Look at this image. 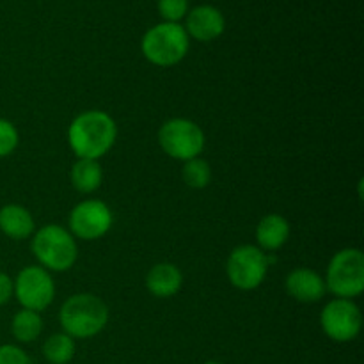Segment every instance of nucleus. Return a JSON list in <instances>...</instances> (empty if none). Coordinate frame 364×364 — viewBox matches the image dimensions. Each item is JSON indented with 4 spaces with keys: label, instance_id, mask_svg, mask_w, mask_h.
I'll return each instance as SVG.
<instances>
[{
    "label": "nucleus",
    "instance_id": "obj_1",
    "mask_svg": "<svg viewBox=\"0 0 364 364\" xmlns=\"http://www.w3.org/2000/svg\"><path fill=\"white\" fill-rule=\"evenodd\" d=\"M116 139V121L103 110H85L68 128V142L77 159L100 160L112 149Z\"/></svg>",
    "mask_w": 364,
    "mask_h": 364
},
{
    "label": "nucleus",
    "instance_id": "obj_2",
    "mask_svg": "<svg viewBox=\"0 0 364 364\" xmlns=\"http://www.w3.org/2000/svg\"><path fill=\"white\" fill-rule=\"evenodd\" d=\"M59 322L73 340H89L109 323V306L95 294H75L60 306Z\"/></svg>",
    "mask_w": 364,
    "mask_h": 364
},
{
    "label": "nucleus",
    "instance_id": "obj_3",
    "mask_svg": "<svg viewBox=\"0 0 364 364\" xmlns=\"http://www.w3.org/2000/svg\"><path fill=\"white\" fill-rule=\"evenodd\" d=\"M32 255L48 272H66L77 263L78 245L73 235L59 224H45L34 231Z\"/></svg>",
    "mask_w": 364,
    "mask_h": 364
},
{
    "label": "nucleus",
    "instance_id": "obj_4",
    "mask_svg": "<svg viewBox=\"0 0 364 364\" xmlns=\"http://www.w3.org/2000/svg\"><path fill=\"white\" fill-rule=\"evenodd\" d=\"M188 45L191 38L183 25L162 21L146 31L142 36L141 50L142 55L155 66L171 68L185 59Z\"/></svg>",
    "mask_w": 364,
    "mask_h": 364
},
{
    "label": "nucleus",
    "instance_id": "obj_5",
    "mask_svg": "<svg viewBox=\"0 0 364 364\" xmlns=\"http://www.w3.org/2000/svg\"><path fill=\"white\" fill-rule=\"evenodd\" d=\"M326 288L336 299H350L364 291V255L361 249L347 247L338 251L327 265Z\"/></svg>",
    "mask_w": 364,
    "mask_h": 364
},
{
    "label": "nucleus",
    "instance_id": "obj_6",
    "mask_svg": "<svg viewBox=\"0 0 364 364\" xmlns=\"http://www.w3.org/2000/svg\"><path fill=\"white\" fill-rule=\"evenodd\" d=\"M205 132L187 117H173L159 130V144L167 156L180 162L198 159L205 149Z\"/></svg>",
    "mask_w": 364,
    "mask_h": 364
},
{
    "label": "nucleus",
    "instance_id": "obj_7",
    "mask_svg": "<svg viewBox=\"0 0 364 364\" xmlns=\"http://www.w3.org/2000/svg\"><path fill=\"white\" fill-rule=\"evenodd\" d=\"M272 259L258 245L244 244L230 252L226 274L230 283L242 291L256 290L263 284Z\"/></svg>",
    "mask_w": 364,
    "mask_h": 364
},
{
    "label": "nucleus",
    "instance_id": "obj_8",
    "mask_svg": "<svg viewBox=\"0 0 364 364\" xmlns=\"http://www.w3.org/2000/svg\"><path fill=\"white\" fill-rule=\"evenodd\" d=\"M14 283V297L23 309L45 311L55 297V283L52 274L39 265H28L18 272Z\"/></svg>",
    "mask_w": 364,
    "mask_h": 364
},
{
    "label": "nucleus",
    "instance_id": "obj_9",
    "mask_svg": "<svg viewBox=\"0 0 364 364\" xmlns=\"http://www.w3.org/2000/svg\"><path fill=\"white\" fill-rule=\"evenodd\" d=\"M320 326L329 340L336 343H348L361 333L363 313L350 299H333L322 309Z\"/></svg>",
    "mask_w": 364,
    "mask_h": 364
},
{
    "label": "nucleus",
    "instance_id": "obj_10",
    "mask_svg": "<svg viewBox=\"0 0 364 364\" xmlns=\"http://www.w3.org/2000/svg\"><path fill=\"white\" fill-rule=\"evenodd\" d=\"M114 223L112 210L100 199L80 201L70 213V233L80 240H98L105 237Z\"/></svg>",
    "mask_w": 364,
    "mask_h": 364
},
{
    "label": "nucleus",
    "instance_id": "obj_11",
    "mask_svg": "<svg viewBox=\"0 0 364 364\" xmlns=\"http://www.w3.org/2000/svg\"><path fill=\"white\" fill-rule=\"evenodd\" d=\"M224 28H226V20L215 6L203 4V6L194 7L187 13L185 31H187L188 38H194L196 41H213L223 34Z\"/></svg>",
    "mask_w": 364,
    "mask_h": 364
},
{
    "label": "nucleus",
    "instance_id": "obj_12",
    "mask_svg": "<svg viewBox=\"0 0 364 364\" xmlns=\"http://www.w3.org/2000/svg\"><path fill=\"white\" fill-rule=\"evenodd\" d=\"M284 288L291 299L304 304H313L318 302L326 295V281L316 270L308 269V267H299L291 270L284 279Z\"/></svg>",
    "mask_w": 364,
    "mask_h": 364
},
{
    "label": "nucleus",
    "instance_id": "obj_13",
    "mask_svg": "<svg viewBox=\"0 0 364 364\" xmlns=\"http://www.w3.org/2000/svg\"><path fill=\"white\" fill-rule=\"evenodd\" d=\"M183 287V274L174 263H156L146 276V288L156 299H171Z\"/></svg>",
    "mask_w": 364,
    "mask_h": 364
},
{
    "label": "nucleus",
    "instance_id": "obj_14",
    "mask_svg": "<svg viewBox=\"0 0 364 364\" xmlns=\"http://www.w3.org/2000/svg\"><path fill=\"white\" fill-rule=\"evenodd\" d=\"M290 223L279 213L262 217L256 226V242L262 251H277L290 238Z\"/></svg>",
    "mask_w": 364,
    "mask_h": 364
},
{
    "label": "nucleus",
    "instance_id": "obj_15",
    "mask_svg": "<svg viewBox=\"0 0 364 364\" xmlns=\"http://www.w3.org/2000/svg\"><path fill=\"white\" fill-rule=\"evenodd\" d=\"M0 231L13 240H25L34 235V217L21 205H4L0 208Z\"/></svg>",
    "mask_w": 364,
    "mask_h": 364
},
{
    "label": "nucleus",
    "instance_id": "obj_16",
    "mask_svg": "<svg viewBox=\"0 0 364 364\" xmlns=\"http://www.w3.org/2000/svg\"><path fill=\"white\" fill-rule=\"evenodd\" d=\"M71 185L80 194H92L103 181V171L98 160L78 159L71 167Z\"/></svg>",
    "mask_w": 364,
    "mask_h": 364
},
{
    "label": "nucleus",
    "instance_id": "obj_17",
    "mask_svg": "<svg viewBox=\"0 0 364 364\" xmlns=\"http://www.w3.org/2000/svg\"><path fill=\"white\" fill-rule=\"evenodd\" d=\"M43 333V318L39 313L21 308L11 320V334L18 343H32Z\"/></svg>",
    "mask_w": 364,
    "mask_h": 364
},
{
    "label": "nucleus",
    "instance_id": "obj_18",
    "mask_svg": "<svg viewBox=\"0 0 364 364\" xmlns=\"http://www.w3.org/2000/svg\"><path fill=\"white\" fill-rule=\"evenodd\" d=\"M77 345L66 333H55L43 343V358L50 364H70L73 361Z\"/></svg>",
    "mask_w": 364,
    "mask_h": 364
},
{
    "label": "nucleus",
    "instance_id": "obj_19",
    "mask_svg": "<svg viewBox=\"0 0 364 364\" xmlns=\"http://www.w3.org/2000/svg\"><path fill=\"white\" fill-rule=\"evenodd\" d=\"M181 178H183L187 187L201 191V188L208 187L210 181H212V167H210V164L206 162L205 159H201V156L187 160V162H183Z\"/></svg>",
    "mask_w": 364,
    "mask_h": 364
},
{
    "label": "nucleus",
    "instance_id": "obj_20",
    "mask_svg": "<svg viewBox=\"0 0 364 364\" xmlns=\"http://www.w3.org/2000/svg\"><path fill=\"white\" fill-rule=\"evenodd\" d=\"M20 142V134L9 119L0 117V159L9 156Z\"/></svg>",
    "mask_w": 364,
    "mask_h": 364
},
{
    "label": "nucleus",
    "instance_id": "obj_21",
    "mask_svg": "<svg viewBox=\"0 0 364 364\" xmlns=\"http://www.w3.org/2000/svg\"><path fill=\"white\" fill-rule=\"evenodd\" d=\"M159 13L164 21L180 23L188 13V0H159Z\"/></svg>",
    "mask_w": 364,
    "mask_h": 364
},
{
    "label": "nucleus",
    "instance_id": "obj_22",
    "mask_svg": "<svg viewBox=\"0 0 364 364\" xmlns=\"http://www.w3.org/2000/svg\"><path fill=\"white\" fill-rule=\"evenodd\" d=\"M0 364H32L31 355L14 343L0 345Z\"/></svg>",
    "mask_w": 364,
    "mask_h": 364
},
{
    "label": "nucleus",
    "instance_id": "obj_23",
    "mask_svg": "<svg viewBox=\"0 0 364 364\" xmlns=\"http://www.w3.org/2000/svg\"><path fill=\"white\" fill-rule=\"evenodd\" d=\"M14 294V283L9 274L0 272V306L7 304Z\"/></svg>",
    "mask_w": 364,
    "mask_h": 364
},
{
    "label": "nucleus",
    "instance_id": "obj_24",
    "mask_svg": "<svg viewBox=\"0 0 364 364\" xmlns=\"http://www.w3.org/2000/svg\"><path fill=\"white\" fill-rule=\"evenodd\" d=\"M205 364H224V363H220V361H206Z\"/></svg>",
    "mask_w": 364,
    "mask_h": 364
}]
</instances>
